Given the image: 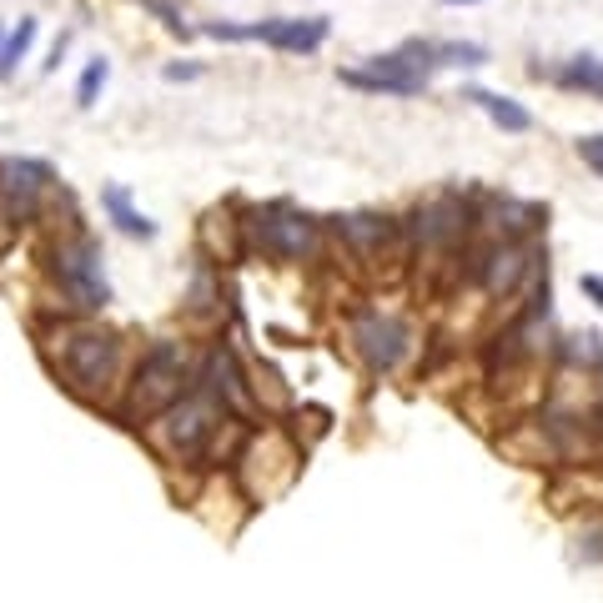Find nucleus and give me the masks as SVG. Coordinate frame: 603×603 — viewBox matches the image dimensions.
Listing matches in <instances>:
<instances>
[{"label": "nucleus", "instance_id": "nucleus-1", "mask_svg": "<svg viewBox=\"0 0 603 603\" xmlns=\"http://www.w3.org/2000/svg\"><path fill=\"white\" fill-rule=\"evenodd\" d=\"M186 378H192V362H186V347L182 342H151L136 362V378H132V393H126V413L132 418H157L167 413L176 397H186Z\"/></svg>", "mask_w": 603, "mask_h": 603}, {"label": "nucleus", "instance_id": "nucleus-2", "mask_svg": "<svg viewBox=\"0 0 603 603\" xmlns=\"http://www.w3.org/2000/svg\"><path fill=\"white\" fill-rule=\"evenodd\" d=\"M61 372L66 387L81 397H106L121 378V337L106 328H71L61 347Z\"/></svg>", "mask_w": 603, "mask_h": 603}, {"label": "nucleus", "instance_id": "nucleus-3", "mask_svg": "<svg viewBox=\"0 0 603 603\" xmlns=\"http://www.w3.org/2000/svg\"><path fill=\"white\" fill-rule=\"evenodd\" d=\"M433 66H438L433 40H407L403 51H393V56H372L362 66L337 71V81L342 86H357V91H372V96H418L428 86V71Z\"/></svg>", "mask_w": 603, "mask_h": 603}, {"label": "nucleus", "instance_id": "nucleus-4", "mask_svg": "<svg viewBox=\"0 0 603 603\" xmlns=\"http://www.w3.org/2000/svg\"><path fill=\"white\" fill-rule=\"evenodd\" d=\"M222 422H226V407L217 403V393H207V387H201V393L176 397V403L161 413V438H167V447L182 463H197L201 453L217 443Z\"/></svg>", "mask_w": 603, "mask_h": 603}, {"label": "nucleus", "instance_id": "nucleus-5", "mask_svg": "<svg viewBox=\"0 0 603 603\" xmlns=\"http://www.w3.org/2000/svg\"><path fill=\"white\" fill-rule=\"evenodd\" d=\"M247 232H251V242H257V251L272 257V262H307V257H317V247H322V232H317L312 217L297 207H282V201L257 211L247 222Z\"/></svg>", "mask_w": 603, "mask_h": 603}, {"label": "nucleus", "instance_id": "nucleus-6", "mask_svg": "<svg viewBox=\"0 0 603 603\" xmlns=\"http://www.w3.org/2000/svg\"><path fill=\"white\" fill-rule=\"evenodd\" d=\"M51 276L81 312H101L106 302H111V287H106V272H101V247H96L91 236L61 242L51 257Z\"/></svg>", "mask_w": 603, "mask_h": 603}, {"label": "nucleus", "instance_id": "nucleus-7", "mask_svg": "<svg viewBox=\"0 0 603 603\" xmlns=\"http://www.w3.org/2000/svg\"><path fill=\"white\" fill-rule=\"evenodd\" d=\"M347 337H353V353L368 362V372H397L403 368L407 347H413V332H407L403 317L382 312V307H368V312L353 317V328H347Z\"/></svg>", "mask_w": 603, "mask_h": 603}, {"label": "nucleus", "instance_id": "nucleus-8", "mask_svg": "<svg viewBox=\"0 0 603 603\" xmlns=\"http://www.w3.org/2000/svg\"><path fill=\"white\" fill-rule=\"evenodd\" d=\"M533 276V247L528 242H493L472 251V282H483L493 297H513Z\"/></svg>", "mask_w": 603, "mask_h": 603}, {"label": "nucleus", "instance_id": "nucleus-9", "mask_svg": "<svg viewBox=\"0 0 603 603\" xmlns=\"http://www.w3.org/2000/svg\"><path fill=\"white\" fill-rule=\"evenodd\" d=\"M337 236H342V247L353 251L357 262H368V267H378L387 251L397 257V226H393V217H378V211L337 217Z\"/></svg>", "mask_w": 603, "mask_h": 603}, {"label": "nucleus", "instance_id": "nucleus-10", "mask_svg": "<svg viewBox=\"0 0 603 603\" xmlns=\"http://www.w3.org/2000/svg\"><path fill=\"white\" fill-rule=\"evenodd\" d=\"M46 182H51V171L40 167V161H5L0 167V207H5V217L11 222H26L30 211H36V197L46 192Z\"/></svg>", "mask_w": 603, "mask_h": 603}, {"label": "nucleus", "instance_id": "nucleus-11", "mask_svg": "<svg viewBox=\"0 0 603 603\" xmlns=\"http://www.w3.org/2000/svg\"><path fill=\"white\" fill-rule=\"evenodd\" d=\"M463 236H468V207H463L453 192H447V197H433L422 207V217H418L422 251H453Z\"/></svg>", "mask_w": 603, "mask_h": 603}, {"label": "nucleus", "instance_id": "nucleus-12", "mask_svg": "<svg viewBox=\"0 0 603 603\" xmlns=\"http://www.w3.org/2000/svg\"><path fill=\"white\" fill-rule=\"evenodd\" d=\"M251 40H267L272 51H317L328 40V21H262V26H247Z\"/></svg>", "mask_w": 603, "mask_h": 603}, {"label": "nucleus", "instance_id": "nucleus-13", "mask_svg": "<svg viewBox=\"0 0 603 603\" xmlns=\"http://www.w3.org/2000/svg\"><path fill=\"white\" fill-rule=\"evenodd\" d=\"M101 207L111 211V222H116L126 236H141V242H151V236H157V222H151L146 211H136V207H132L126 186H106V192H101Z\"/></svg>", "mask_w": 603, "mask_h": 603}, {"label": "nucleus", "instance_id": "nucleus-14", "mask_svg": "<svg viewBox=\"0 0 603 603\" xmlns=\"http://www.w3.org/2000/svg\"><path fill=\"white\" fill-rule=\"evenodd\" d=\"M468 101L483 106L488 116H493V126H503V132H528V126H533V116H528V111L513 101V96H499V91H483V86H472Z\"/></svg>", "mask_w": 603, "mask_h": 603}, {"label": "nucleus", "instance_id": "nucleus-15", "mask_svg": "<svg viewBox=\"0 0 603 603\" xmlns=\"http://www.w3.org/2000/svg\"><path fill=\"white\" fill-rule=\"evenodd\" d=\"M553 81L568 86V91H583V96H599L603 101V61L599 56H574V61H564V66L553 71Z\"/></svg>", "mask_w": 603, "mask_h": 603}, {"label": "nucleus", "instance_id": "nucleus-16", "mask_svg": "<svg viewBox=\"0 0 603 603\" xmlns=\"http://www.w3.org/2000/svg\"><path fill=\"white\" fill-rule=\"evenodd\" d=\"M36 36H40V21L36 15H21V26L5 36V46H0V76L11 81L15 76V66L30 56V46H36Z\"/></svg>", "mask_w": 603, "mask_h": 603}, {"label": "nucleus", "instance_id": "nucleus-17", "mask_svg": "<svg viewBox=\"0 0 603 603\" xmlns=\"http://www.w3.org/2000/svg\"><path fill=\"white\" fill-rule=\"evenodd\" d=\"M106 81H111V61H106V56H91V61H86V71H81L76 106H96V96L106 91Z\"/></svg>", "mask_w": 603, "mask_h": 603}, {"label": "nucleus", "instance_id": "nucleus-18", "mask_svg": "<svg viewBox=\"0 0 603 603\" xmlns=\"http://www.w3.org/2000/svg\"><path fill=\"white\" fill-rule=\"evenodd\" d=\"M578 157H583V167H589V171H599V176H603V136H583V141H578Z\"/></svg>", "mask_w": 603, "mask_h": 603}, {"label": "nucleus", "instance_id": "nucleus-19", "mask_svg": "<svg viewBox=\"0 0 603 603\" xmlns=\"http://www.w3.org/2000/svg\"><path fill=\"white\" fill-rule=\"evenodd\" d=\"M578 287H583V292H589V297H593V302H599V307H603V276L583 272V276H578Z\"/></svg>", "mask_w": 603, "mask_h": 603}, {"label": "nucleus", "instance_id": "nucleus-20", "mask_svg": "<svg viewBox=\"0 0 603 603\" xmlns=\"http://www.w3.org/2000/svg\"><path fill=\"white\" fill-rule=\"evenodd\" d=\"M447 5H478V0H447Z\"/></svg>", "mask_w": 603, "mask_h": 603}, {"label": "nucleus", "instance_id": "nucleus-21", "mask_svg": "<svg viewBox=\"0 0 603 603\" xmlns=\"http://www.w3.org/2000/svg\"><path fill=\"white\" fill-rule=\"evenodd\" d=\"M0 46H5V26H0Z\"/></svg>", "mask_w": 603, "mask_h": 603}]
</instances>
